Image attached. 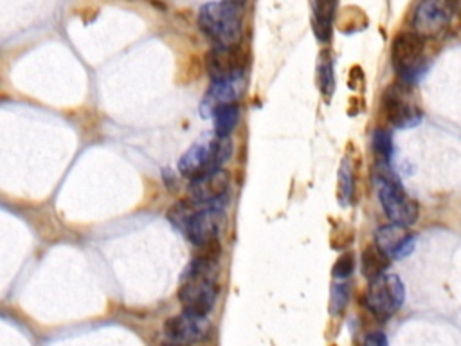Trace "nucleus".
I'll use <instances>...</instances> for the list:
<instances>
[{
  "label": "nucleus",
  "mask_w": 461,
  "mask_h": 346,
  "mask_svg": "<svg viewBox=\"0 0 461 346\" xmlns=\"http://www.w3.org/2000/svg\"><path fill=\"white\" fill-rule=\"evenodd\" d=\"M382 105L387 121L396 128L416 126L423 117L420 106L405 85H391L384 92Z\"/></svg>",
  "instance_id": "nucleus-7"
},
{
  "label": "nucleus",
  "mask_w": 461,
  "mask_h": 346,
  "mask_svg": "<svg viewBox=\"0 0 461 346\" xmlns=\"http://www.w3.org/2000/svg\"><path fill=\"white\" fill-rule=\"evenodd\" d=\"M229 186L230 175L223 168H220L193 177L189 182V196L200 204H225Z\"/></svg>",
  "instance_id": "nucleus-12"
},
{
  "label": "nucleus",
  "mask_w": 461,
  "mask_h": 346,
  "mask_svg": "<svg viewBox=\"0 0 461 346\" xmlns=\"http://www.w3.org/2000/svg\"><path fill=\"white\" fill-rule=\"evenodd\" d=\"M216 260L200 256L187 263L180 278L178 299L184 310L209 314L216 303Z\"/></svg>",
  "instance_id": "nucleus-1"
},
{
  "label": "nucleus",
  "mask_w": 461,
  "mask_h": 346,
  "mask_svg": "<svg viewBox=\"0 0 461 346\" xmlns=\"http://www.w3.org/2000/svg\"><path fill=\"white\" fill-rule=\"evenodd\" d=\"M416 236L402 223H387L378 227L375 232V245L389 258V260H403L414 250Z\"/></svg>",
  "instance_id": "nucleus-13"
},
{
  "label": "nucleus",
  "mask_w": 461,
  "mask_h": 346,
  "mask_svg": "<svg viewBox=\"0 0 461 346\" xmlns=\"http://www.w3.org/2000/svg\"><path fill=\"white\" fill-rule=\"evenodd\" d=\"M200 205H202V204L196 202V200H193L191 196H189L187 200H180V202H176L173 207H169V211H167V220H169L178 231L185 232V227H187L191 216L196 213V209H198Z\"/></svg>",
  "instance_id": "nucleus-18"
},
{
  "label": "nucleus",
  "mask_w": 461,
  "mask_h": 346,
  "mask_svg": "<svg viewBox=\"0 0 461 346\" xmlns=\"http://www.w3.org/2000/svg\"><path fill=\"white\" fill-rule=\"evenodd\" d=\"M454 13L450 0H421L414 11L412 27L423 38H436L448 29Z\"/></svg>",
  "instance_id": "nucleus-8"
},
{
  "label": "nucleus",
  "mask_w": 461,
  "mask_h": 346,
  "mask_svg": "<svg viewBox=\"0 0 461 346\" xmlns=\"http://www.w3.org/2000/svg\"><path fill=\"white\" fill-rule=\"evenodd\" d=\"M360 263H362V272H364V276H366L367 279H373V278H376V276H380V274H384V272L387 270V267H389V258H387L376 245H373V247H367V249L362 252Z\"/></svg>",
  "instance_id": "nucleus-17"
},
{
  "label": "nucleus",
  "mask_w": 461,
  "mask_h": 346,
  "mask_svg": "<svg viewBox=\"0 0 461 346\" xmlns=\"http://www.w3.org/2000/svg\"><path fill=\"white\" fill-rule=\"evenodd\" d=\"M317 77H319V86L324 96H331L335 79H333V65L330 59H322L317 67Z\"/></svg>",
  "instance_id": "nucleus-22"
},
{
  "label": "nucleus",
  "mask_w": 461,
  "mask_h": 346,
  "mask_svg": "<svg viewBox=\"0 0 461 346\" xmlns=\"http://www.w3.org/2000/svg\"><path fill=\"white\" fill-rule=\"evenodd\" d=\"M423 50H425V38L420 36L416 31L402 32L394 38L391 47V61L394 70L405 81H412L416 74L421 72Z\"/></svg>",
  "instance_id": "nucleus-6"
},
{
  "label": "nucleus",
  "mask_w": 461,
  "mask_h": 346,
  "mask_svg": "<svg viewBox=\"0 0 461 346\" xmlns=\"http://www.w3.org/2000/svg\"><path fill=\"white\" fill-rule=\"evenodd\" d=\"M405 301V287L396 274L384 272L369 279L366 292V306L378 319H389L394 315Z\"/></svg>",
  "instance_id": "nucleus-5"
},
{
  "label": "nucleus",
  "mask_w": 461,
  "mask_h": 346,
  "mask_svg": "<svg viewBox=\"0 0 461 346\" xmlns=\"http://www.w3.org/2000/svg\"><path fill=\"white\" fill-rule=\"evenodd\" d=\"M349 299V287L346 283H335L331 287V303H330V312L333 315L342 314V310L348 306Z\"/></svg>",
  "instance_id": "nucleus-21"
},
{
  "label": "nucleus",
  "mask_w": 461,
  "mask_h": 346,
  "mask_svg": "<svg viewBox=\"0 0 461 346\" xmlns=\"http://www.w3.org/2000/svg\"><path fill=\"white\" fill-rule=\"evenodd\" d=\"M335 7L337 0H313V32L321 41H328L331 36Z\"/></svg>",
  "instance_id": "nucleus-15"
},
{
  "label": "nucleus",
  "mask_w": 461,
  "mask_h": 346,
  "mask_svg": "<svg viewBox=\"0 0 461 346\" xmlns=\"http://www.w3.org/2000/svg\"><path fill=\"white\" fill-rule=\"evenodd\" d=\"M164 333L171 342H200L211 333V323L205 314L184 310L164 323Z\"/></svg>",
  "instance_id": "nucleus-10"
},
{
  "label": "nucleus",
  "mask_w": 461,
  "mask_h": 346,
  "mask_svg": "<svg viewBox=\"0 0 461 346\" xmlns=\"http://www.w3.org/2000/svg\"><path fill=\"white\" fill-rule=\"evenodd\" d=\"M353 269H355L353 254H351V252H346V254H342V256L335 261V265H333V269H331V274H333V278H337V279H346V278L351 276Z\"/></svg>",
  "instance_id": "nucleus-23"
},
{
  "label": "nucleus",
  "mask_w": 461,
  "mask_h": 346,
  "mask_svg": "<svg viewBox=\"0 0 461 346\" xmlns=\"http://www.w3.org/2000/svg\"><path fill=\"white\" fill-rule=\"evenodd\" d=\"M212 123H214V133L220 137H229L234 128L240 123V108L236 103L225 105L221 108H218L212 115Z\"/></svg>",
  "instance_id": "nucleus-16"
},
{
  "label": "nucleus",
  "mask_w": 461,
  "mask_h": 346,
  "mask_svg": "<svg viewBox=\"0 0 461 346\" xmlns=\"http://www.w3.org/2000/svg\"><path fill=\"white\" fill-rule=\"evenodd\" d=\"M198 27L214 45H238L241 40V14L230 2H209L198 11Z\"/></svg>",
  "instance_id": "nucleus-3"
},
{
  "label": "nucleus",
  "mask_w": 461,
  "mask_h": 346,
  "mask_svg": "<svg viewBox=\"0 0 461 346\" xmlns=\"http://www.w3.org/2000/svg\"><path fill=\"white\" fill-rule=\"evenodd\" d=\"M205 67L212 79L243 74L245 54L238 45H214L205 56Z\"/></svg>",
  "instance_id": "nucleus-14"
},
{
  "label": "nucleus",
  "mask_w": 461,
  "mask_h": 346,
  "mask_svg": "<svg viewBox=\"0 0 461 346\" xmlns=\"http://www.w3.org/2000/svg\"><path fill=\"white\" fill-rule=\"evenodd\" d=\"M245 90V76L238 74L225 79H212L211 86L200 101V115L212 117L214 112L225 105L236 103Z\"/></svg>",
  "instance_id": "nucleus-11"
},
{
  "label": "nucleus",
  "mask_w": 461,
  "mask_h": 346,
  "mask_svg": "<svg viewBox=\"0 0 461 346\" xmlns=\"http://www.w3.org/2000/svg\"><path fill=\"white\" fill-rule=\"evenodd\" d=\"M373 150L380 162H389L393 157V135L387 130H376L373 133Z\"/></svg>",
  "instance_id": "nucleus-20"
},
{
  "label": "nucleus",
  "mask_w": 461,
  "mask_h": 346,
  "mask_svg": "<svg viewBox=\"0 0 461 346\" xmlns=\"http://www.w3.org/2000/svg\"><path fill=\"white\" fill-rule=\"evenodd\" d=\"M364 342L369 346H384V344H387V339L382 332H373L364 339Z\"/></svg>",
  "instance_id": "nucleus-24"
},
{
  "label": "nucleus",
  "mask_w": 461,
  "mask_h": 346,
  "mask_svg": "<svg viewBox=\"0 0 461 346\" xmlns=\"http://www.w3.org/2000/svg\"><path fill=\"white\" fill-rule=\"evenodd\" d=\"M378 198L385 216L402 225H412L418 220V204L403 191L398 177L389 168V162H380L376 171Z\"/></svg>",
  "instance_id": "nucleus-4"
},
{
  "label": "nucleus",
  "mask_w": 461,
  "mask_h": 346,
  "mask_svg": "<svg viewBox=\"0 0 461 346\" xmlns=\"http://www.w3.org/2000/svg\"><path fill=\"white\" fill-rule=\"evenodd\" d=\"M232 153V142L229 137L207 133L200 137L193 146L180 157L178 171L184 177H198L214 169H220Z\"/></svg>",
  "instance_id": "nucleus-2"
},
{
  "label": "nucleus",
  "mask_w": 461,
  "mask_h": 346,
  "mask_svg": "<svg viewBox=\"0 0 461 346\" xmlns=\"http://www.w3.org/2000/svg\"><path fill=\"white\" fill-rule=\"evenodd\" d=\"M353 198V171L348 159L342 160L339 169V200L342 205H348Z\"/></svg>",
  "instance_id": "nucleus-19"
},
{
  "label": "nucleus",
  "mask_w": 461,
  "mask_h": 346,
  "mask_svg": "<svg viewBox=\"0 0 461 346\" xmlns=\"http://www.w3.org/2000/svg\"><path fill=\"white\" fill-rule=\"evenodd\" d=\"M223 205L225 204H202L191 216L184 236L196 247H205L218 240L223 223Z\"/></svg>",
  "instance_id": "nucleus-9"
}]
</instances>
